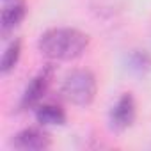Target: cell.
Here are the masks:
<instances>
[{
    "label": "cell",
    "instance_id": "1",
    "mask_svg": "<svg viewBox=\"0 0 151 151\" xmlns=\"http://www.w3.org/2000/svg\"><path fill=\"white\" fill-rule=\"evenodd\" d=\"M89 46V36L78 29H50L39 41V52L52 60H73L80 57Z\"/></svg>",
    "mask_w": 151,
    "mask_h": 151
},
{
    "label": "cell",
    "instance_id": "2",
    "mask_svg": "<svg viewBox=\"0 0 151 151\" xmlns=\"http://www.w3.org/2000/svg\"><path fill=\"white\" fill-rule=\"evenodd\" d=\"M98 91V82L96 77L89 69H75L66 78L60 86V94L64 100L77 107H87L94 101Z\"/></svg>",
    "mask_w": 151,
    "mask_h": 151
},
{
    "label": "cell",
    "instance_id": "3",
    "mask_svg": "<svg viewBox=\"0 0 151 151\" xmlns=\"http://www.w3.org/2000/svg\"><path fill=\"white\" fill-rule=\"evenodd\" d=\"M52 77H53V69H52V68H45L39 75H36V77L30 80V84L25 87V91H23L20 107H22V109L37 107L39 101L43 100V96L46 94L48 87H50Z\"/></svg>",
    "mask_w": 151,
    "mask_h": 151
},
{
    "label": "cell",
    "instance_id": "4",
    "mask_svg": "<svg viewBox=\"0 0 151 151\" xmlns=\"http://www.w3.org/2000/svg\"><path fill=\"white\" fill-rule=\"evenodd\" d=\"M11 146L22 151H43L52 146V137L41 128H25L13 137Z\"/></svg>",
    "mask_w": 151,
    "mask_h": 151
},
{
    "label": "cell",
    "instance_id": "5",
    "mask_svg": "<svg viewBox=\"0 0 151 151\" xmlns=\"http://www.w3.org/2000/svg\"><path fill=\"white\" fill-rule=\"evenodd\" d=\"M135 116H137L135 98L130 93H126L112 107V110H110V124H112V128H116L119 132L121 130H126L128 126L133 124Z\"/></svg>",
    "mask_w": 151,
    "mask_h": 151
},
{
    "label": "cell",
    "instance_id": "6",
    "mask_svg": "<svg viewBox=\"0 0 151 151\" xmlns=\"http://www.w3.org/2000/svg\"><path fill=\"white\" fill-rule=\"evenodd\" d=\"M36 119L43 126H60L66 123V112L55 103H43L36 107Z\"/></svg>",
    "mask_w": 151,
    "mask_h": 151
},
{
    "label": "cell",
    "instance_id": "7",
    "mask_svg": "<svg viewBox=\"0 0 151 151\" xmlns=\"http://www.w3.org/2000/svg\"><path fill=\"white\" fill-rule=\"evenodd\" d=\"M25 14H27V7H25L23 2H13L11 6H7L2 13V29H4V32L18 27L23 22Z\"/></svg>",
    "mask_w": 151,
    "mask_h": 151
},
{
    "label": "cell",
    "instance_id": "8",
    "mask_svg": "<svg viewBox=\"0 0 151 151\" xmlns=\"http://www.w3.org/2000/svg\"><path fill=\"white\" fill-rule=\"evenodd\" d=\"M20 55H22V41L20 39H14L9 43V46L6 48L4 55H2V62H0V71L4 75L9 73L11 69L16 68L18 60H20Z\"/></svg>",
    "mask_w": 151,
    "mask_h": 151
},
{
    "label": "cell",
    "instance_id": "9",
    "mask_svg": "<svg viewBox=\"0 0 151 151\" xmlns=\"http://www.w3.org/2000/svg\"><path fill=\"white\" fill-rule=\"evenodd\" d=\"M91 7L98 16L107 18L121 9V0H91Z\"/></svg>",
    "mask_w": 151,
    "mask_h": 151
},
{
    "label": "cell",
    "instance_id": "10",
    "mask_svg": "<svg viewBox=\"0 0 151 151\" xmlns=\"http://www.w3.org/2000/svg\"><path fill=\"white\" fill-rule=\"evenodd\" d=\"M128 64H130V69L135 71V73H146L149 68H151V57L142 50H135L130 53L128 57Z\"/></svg>",
    "mask_w": 151,
    "mask_h": 151
}]
</instances>
